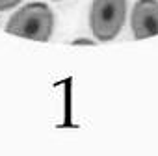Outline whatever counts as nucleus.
Returning <instances> with one entry per match:
<instances>
[{
	"mask_svg": "<svg viewBox=\"0 0 158 156\" xmlns=\"http://www.w3.org/2000/svg\"><path fill=\"white\" fill-rule=\"evenodd\" d=\"M54 30V13L43 2H32L17 10L6 24V32L34 41H48Z\"/></svg>",
	"mask_w": 158,
	"mask_h": 156,
	"instance_id": "nucleus-1",
	"label": "nucleus"
},
{
	"mask_svg": "<svg viewBox=\"0 0 158 156\" xmlns=\"http://www.w3.org/2000/svg\"><path fill=\"white\" fill-rule=\"evenodd\" d=\"M127 19V0H93L89 24L101 41H112L121 32Z\"/></svg>",
	"mask_w": 158,
	"mask_h": 156,
	"instance_id": "nucleus-2",
	"label": "nucleus"
},
{
	"mask_svg": "<svg viewBox=\"0 0 158 156\" xmlns=\"http://www.w3.org/2000/svg\"><path fill=\"white\" fill-rule=\"evenodd\" d=\"M130 24L136 39L158 35V0H138L132 8Z\"/></svg>",
	"mask_w": 158,
	"mask_h": 156,
	"instance_id": "nucleus-3",
	"label": "nucleus"
},
{
	"mask_svg": "<svg viewBox=\"0 0 158 156\" xmlns=\"http://www.w3.org/2000/svg\"><path fill=\"white\" fill-rule=\"evenodd\" d=\"M21 0H0V11H6V10H11L15 8Z\"/></svg>",
	"mask_w": 158,
	"mask_h": 156,
	"instance_id": "nucleus-4",
	"label": "nucleus"
},
{
	"mask_svg": "<svg viewBox=\"0 0 158 156\" xmlns=\"http://www.w3.org/2000/svg\"><path fill=\"white\" fill-rule=\"evenodd\" d=\"M73 45H93V41L91 39H74Z\"/></svg>",
	"mask_w": 158,
	"mask_h": 156,
	"instance_id": "nucleus-5",
	"label": "nucleus"
}]
</instances>
